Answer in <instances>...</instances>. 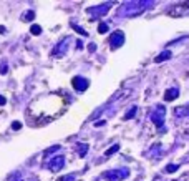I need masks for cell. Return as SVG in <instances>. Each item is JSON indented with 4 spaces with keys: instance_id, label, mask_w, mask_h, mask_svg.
Segmentation results:
<instances>
[{
    "instance_id": "obj_12",
    "label": "cell",
    "mask_w": 189,
    "mask_h": 181,
    "mask_svg": "<svg viewBox=\"0 0 189 181\" xmlns=\"http://www.w3.org/2000/svg\"><path fill=\"white\" fill-rule=\"evenodd\" d=\"M30 33H32V35H40V33H42V27L40 25H32L30 27Z\"/></svg>"
},
{
    "instance_id": "obj_6",
    "label": "cell",
    "mask_w": 189,
    "mask_h": 181,
    "mask_svg": "<svg viewBox=\"0 0 189 181\" xmlns=\"http://www.w3.org/2000/svg\"><path fill=\"white\" fill-rule=\"evenodd\" d=\"M63 165H65V158H63L61 155H58V156H55V158L50 161L48 168H50V171H53V173H58V171L63 168Z\"/></svg>"
},
{
    "instance_id": "obj_22",
    "label": "cell",
    "mask_w": 189,
    "mask_h": 181,
    "mask_svg": "<svg viewBox=\"0 0 189 181\" xmlns=\"http://www.w3.org/2000/svg\"><path fill=\"white\" fill-rule=\"evenodd\" d=\"M7 103V100L3 98V97H0V106H2V105H5Z\"/></svg>"
},
{
    "instance_id": "obj_19",
    "label": "cell",
    "mask_w": 189,
    "mask_h": 181,
    "mask_svg": "<svg viewBox=\"0 0 189 181\" xmlns=\"http://www.w3.org/2000/svg\"><path fill=\"white\" fill-rule=\"evenodd\" d=\"M0 73H2V75H5V73H7V65H5V63L0 66Z\"/></svg>"
},
{
    "instance_id": "obj_10",
    "label": "cell",
    "mask_w": 189,
    "mask_h": 181,
    "mask_svg": "<svg viewBox=\"0 0 189 181\" xmlns=\"http://www.w3.org/2000/svg\"><path fill=\"white\" fill-rule=\"evenodd\" d=\"M76 150H78V155L83 158V156L86 155V150H88V145H85V143H78V145H76Z\"/></svg>"
},
{
    "instance_id": "obj_7",
    "label": "cell",
    "mask_w": 189,
    "mask_h": 181,
    "mask_svg": "<svg viewBox=\"0 0 189 181\" xmlns=\"http://www.w3.org/2000/svg\"><path fill=\"white\" fill-rule=\"evenodd\" d=\"M68 38H65V40H61L60 43H58L56 47H55V50H53V55L55 57H61L63 53H66V50H68Z\"/></svg>"
},
{
    "instance_id": "obj_5",
    "label": "cell",
    "mask_w": 189,
    "mask_h": 181,
    "mask_svg": "<svg viewBox=\"0 0 189 181\" xmlns=\"http://www.w3.org/2000/svg\"><path fill=\"white\" fill-rule=\"evenodd\" d=\"M71 83H73V87L76 88V92H85V90H88V87H90V80L85 78V77H75L71 80Z\"/></svg>"
},
{
    "instance_id": "obj_4",
    "label": "cell",
    "mask_w": 189,
    "mask_h": 181,
    "mask_svg": "<svg viewBox=\"0 0 189 181\" xmlns=\"http://www.w3.org/2000/svg\"><path fill=\"white\" fill-rule=\"evenodd\" d=\"M110 47H111V50H116V48H119L121 45L124 43V33L121 32V30H116L111 33V37H110Z\"/></svg>"
},
{
    "instance_id": "obj_15",
    "label": "cell",
    "mask_w": 189,
    "mask_h": 181,
    "mask_svg": "<svg viewBox=\"0 0 189 181\" xmlns=\"http://www.w3.org/2000/svg\"><path fill=\"white\" fill-rule=\"evenodd\" d=\"M98 32H100V33H106V32H108V25H106V23H100Z\"/></svg>"
},
{
    "instance_id": "obj_16",
    "label": "cell",
    "mask_w": 189,
    "mask_h": 181,
    "mask_svg": "<svg viewBox=\"0 0 189 181\" xmlns=\"http://www.w3.org/2000/svg\"><path fill=\"white\" fill-rule=\"evenodd\" d=\"M176 170H178V165H168V166H166V171H168V173H174Z\"/></svg>"
},
{
    "instance_id": "obj_18",
    "label": "cell",
    "mask_w": 189,
    "mask_h": 181,
    "mask_svg": "<svg viewBox=\"0 0 189 181\" xmlns=\"http://www.w3.org/2000/svg\"><path fill=\"white\" fill-rule=\"evenodd\" d=\"M12 128H13V130H20V128H22V123H20V121H13Z\"/></svg>"
},
{
    "instance_id": "obj_24",
    "label": "cell",
    "mask_w": 189,
    "mask_h": 181,
    "mask_svg": "<svg viewBox=\"0 0 189 181\" xmlns=\"http://www.w3.org/2000/svg\"><path fill=\"white\" fill-rule=\"evenodd\" d=\"M0 33H5V28L3 27H0Z\"/></svg>"
},
{
    "instance_id": "obj_17",
    "label": "cell",
    "mask_w": 189,
    "mask_h": 181,
    "mask_svg": "<svg viewBox=\"0 0 189 181\" xmlns=\"http://www.w3.org/2000/svg\"><path fill=\"white\" fill-rule=\"evenodd\" d=\"M76 179V174H68V176H65V179H61V181H75Z\"/></svg>"
},
{
    "instance_id": "obj_20",
    "label": "cell",
    "mask_w": 189,
    "mask_h": 181,
    "mask_svg": "<svg viewBox=\"0 0 189 181\" xmlns=\"http://www.w3.org/2000/svg\"><path fill=\"white\" fill-rule=\"evenodd\" d=\"M10 178H12L10 181H23V179L20 178V176H17V174H15V176H10Z\"/></svg>"
},
{
    "instance_id": "obj_13",
    "label": "cell",
    "mask_w": 189,
    "mask_h": 181,
    "mask_svg": "<svg viewBox=\"0 0 189 181\" xmlns=\"http://www.w3.org/2000/svg\"><path fill=\"white\" fill-rule=\"evenodd\" d=\"M134 115H136V106H133V108H131V111L126 113V115H124V120H129V118H133Z\"/></svg>"
},
{
    "instance_id": "obj_8",
    "label": "cell",
    "mask_w": 189,
    "mask_h": 181,
    "mask_svg": "<svg viewBox=\"0 0 189 181\" xmlns=\"http://www.w3.org/2000/svg\"><path fill=\"white\" fill-rule=\"evenodd\" d=\"M178 95H179L178 88H169V90H166V93H164V100H166V102H173V100L178 98Z\"/></svg>"
},
{
    "instance_id": "obj_1",
    "label": "cell",
    "mask_w": 189,
    "mask_h": 181,
    "mask_svg": "<svg viewBox=\"0 0 189 181\" xmlns=\"http://www.w3.org/2000/svg\"><path fill=\"white\" fill-rule=\"evenodd\" d=\"M128 174H129L128 170H126V168H121V170L106 171V173H105V178H106V181H123Z\"/></svg>"
},
{
    "instance_id": "obj_14",
    "label": "cell",
    "mask_w": 189,
    "mask_h": 181,
    "mask_svg": "<svg viewBox=\"0 0 189 181\" xmlns=\"http://www.w3.org/2000/svg\"><path fill=\"white\" fill-rule=\"evenodd\" d=\"M118 150H119V145H113V146H111V148H110L108 151H106V156H110V155L116 153V151H118Z\"/></svg>"
},
{
    "instance_id": "obj_3",
    "label": "cell",
    "mask_w": 189,
    "mask_h": 181,
    "mask_svg": "<svg viewBox=\"0 0 189 181\" xmlns=\"http://www.w3.org/2000/svg\"><path fill=\"white\" fill-rule=\"evenodd\" d=\"M164 115H166V108L161 106V105L154 108V111L151 113V120H153V123H154L158 128L163 126V123H164Z\"/></svg>"
},
{
    "instance_id": "obj_21",
    "label": "cell",
    "mask_w": 189,
    "mask_h": 181,
    "mask_svg": "<svg viewBox=\"0 0 189 181\" xmlns=\"http://www.w3.org/2000/svg\"><path fill=\"white\" fill-rule=\"evenodd\" d=\"M101 125H105V120H100V121L95 123V126H101Z\"/></svg>"
},
{
    "instance_id": "obj_2",
    "label": "cell",
    "mask_w": 189,
    "mask_h": 181,
    "mask_svg": "<svg viewBox=\"0 0 189 181\" xmlns=\"http://www.w3.org/2000/svg\"><path fill=\"white\" fill-rule=\"evenodd\" d=\"M110 7H111V3H105V5H96V7H90V8H86V13L91 17V18H98V17H103L106 12L110 10Z\"/></svg>"
},
{
    "instance_id": "obj_23",
    "label": "cell",
    "mask_w": 189,
    "mask_h": 181,
    "mask_svg": "<svg viewBox=\"0 0 189 181\" xmlns=\"http://www.w3.org/2000/svg\"><path fill=\"white\" fill-rule=\"evenodd\" d=\"M88 50H90V52H95V50H96V47H95L93 43H91V45L88 47Z\"/></svg>"
},
{
    "instance_id": "obj_11",
    "label": "cell",
    "mask_w": 189,
    "mask_h": 181,
    "mask_svg": "<svg viewBox=\"0 0 189 181\" xmlns=\"http://www.w3.org/2000/svg\"><path fill=\"white\" fill-rule=\"evenodd\" d=\"M33 17H35V12H33V10H28L25 13H22V20L23 22H32Z\"/></svg>"
},
{
    "instance_id": "obj_9",
    "label": "cell",
    "mask_w": 189,
    "mask_h": 181,
    "mask_svg": "<svg viewBox=\"0 0 189 181\" xmlns=\"http://www.w3.org/2000/svg\"><path fill=\"white\" fill-rule=\"evenodd\" d=\"M169 58H171V52L166 50V52H161V53H159L156 58H154V61H156V63H159V61H164V60H169Z\"/></svg>"
}]
</instances>
